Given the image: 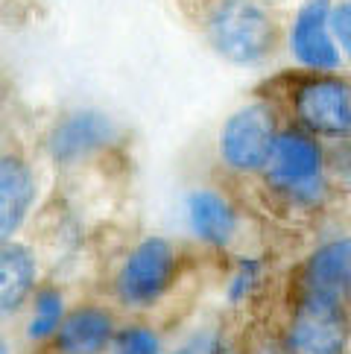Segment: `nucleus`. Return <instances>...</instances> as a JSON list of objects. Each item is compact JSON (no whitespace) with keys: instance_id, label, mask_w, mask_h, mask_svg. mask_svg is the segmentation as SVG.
Wrapping results in <instances>:
<instances>
[{"instance_id":"obj_13","label":"nucleus","mask_w":351,"mask_h":354,"mask_svg":"<svg viewBox=\"0 0 351 354\" xmlns=\"http://www.w3.org/2000/svg\"><path fill=\"white\" fill-rule=\"evenodd\" d=\"M35 281V261L23 246L0 243V319L21 308Z\"/></svg>"},{"instance_id":"obj_17","label":"nucleus","mask_w":351,"mask_h":354,"mask_svg":"<svg viewBox=\"0 0 351 354\" xmlns=\"http://www.w3.org/2000/svg\"><path fill=\"white\" fill-rule=\"evenodd\" d=\"M331 30L334 39L351 53V0H343L336 9H331Z\"/></svg>"},{"instance_id":"obj_8","label":"nucleus","mask_w":351,"mask_h":354,"mask_svg":"<svg viewBox=\"0 0 351 354\" xmlns=\"http://www.w3.org/2000/svg\"><path fill=\"white\" fill-rule=\"evenodd\" d=\"M115 141V123L99 111H77L61 120L50 135V156L61 164L88 158Z\"/></svg>"},{"instance_id":"obj_7","label":"nucleus","mask_w":351,"mask_h":354,"mask_svg":"<svg viewBox=\"0 0 351 354\" xmlns=\"http://www.w3.org/2000/svg\"><path fill=\"white\" fill-rule=\"evenodd\" d=\"M331 0H305L302 9L296 12L293 30H290V47L293 56L305 68L313 71H334L340 68V50L334 41L331 30Z\"/></svg>"},{"instance_id":"obj_14","label":"nucleus","mask_w":351,"mask_h":354,"mask_svg":"<svg viewBox=\"0 0 351 354\" xmlns=\"http://www.w3.org/2000/svg\"><path fill=\"white\" fill-rule=\"evenodd\" d=\"M61 325V296L56 290H44L35 299V316L30 322V337L32 339H44L53 331H59Z\"/></svg>"},{"instance_id":"obj_6","label":"nucleus","mask_w":351,"mask_h":354,"mask_svg":"<svg viewBox=\"0 0 351 354\" xmlns=\"http://www.w3.org/2000/svg\"><path fill=\"white\" fill-rule=\"evenodd\" d=\"M173 270H176V255L167 240H161V237L144 240L120 270V278H117L120 299L135 308L153 305L170 287Z\"/></svg>"},{"instance_id":"obj_18","label":"nucleus","mask_w":351,"mask_h":354,"mask_svg":"<svg viewBox=\"0 0 351 354\" xmlns=\"http://www.w3.org/2000/svg\"><path fill=\"white\" fill-rule=\"evenodd\" d=\"M0 354H9V351H6V346H3V343H0Z\"/></svg>"},{"instance_id":"obj_9","label":"nucleus","mask_w":351,"mask_h":354,"mask_svg":"<svg viewBox=\"0 0 351 354\" xmlns=\"http://www.w3.org/2000/svg\"><path fill=\"white\" fill-rule=\"evenodd\" d=\"M351 287V237L331 240L310 255L305 267V293L343 299Z\"/></svg>"},{"instance_id":"obj_15","label":"nucleus","mask_w":351,"mask_h":354,"mask_svg":"<svg viewBox=\"0 0 351 354\" xmlns=\"http://www.w3.org/2000/svg\"><path fill=\"white\" fill-rule=\"evenodd\" d=\"M117 354H158V337L146 328H126L117 334Z\"/></svg>"},{"instance_id":"obj_16","label":"nucleus","mask_w":351,"mask_h":354,"mask_svg":"<svg viewBox=\"0 0 351 354\" xmlns=\"http://www.w3.org/2000/svg\"><path fill=\"white\" fill-rule=\"evenodd\" d=\"M258 272H260V267H258L255 261H243L240 270H237L234 278H231L229 301H240V299H246L249 293H252V287L258 284Z\"/></svg>"},{"instance_id":"obj_3","label":"nucleus","mask_w":351,"mask_h":354,"mask_svg":"<svg viewBox=\"0 0 351 354\" xmlns=\"http://www.w3.org/2000/svg\"><path fill=\"white\" fill-rule=\"evenodd\" d=\"M348 348V316L343 299L302 293L296 301L290 328H287V351L290 354H345Z\"/></svg>"},{"instance_id":"obj_1","label":"nucleus","mask_w":351,"mask_h":354,"mask_svg":"<svg viewBox=\"0 0 351 354\" xmlns=\"http://www.w3.org/2000/svg\"><path fill=\"white\" fill-rule=\"evenodd\" d=\"M205 30L211 47L234 65H258L278 44V27L258 0H214Z\"/></svg>"},{"instance_id":"obj_10","label":"nucleus","mask_w":351,"mask_h":354,"mask_svg":"<svg viewBox=\"0 0 351 354\" xmlns=\"http://www.w3.org/2000/svg\"><path fill=\"white\" fill-rule=\"evenodd\" d=\"M35 196L30 167L15 156H0V243L27 217Z\"/></svg>"},{"instance_id":"obj_2","label":"nucleus","mask_w":351,"mask_h":354,"mask_svg":"<svg viewBox=\"0 0 351 354\" xmlns=\"http://www.w3.org/2000/svg\"><path fill=\"white\" fill-rule=\"evenodd\" d=\"M322 167L325 156L316 138H310V132L287 129L275 138L263 173L275 191L293 196L296 202H316L322 196Z\"/></svg>"},{"instance_id":"obj_12","label":"nucleus","mask_w":351,"mask_h":354,"mask_svg":"<svg viewBox=\"0 0 351 354\" xmlns=\"http://www.w3.org/2000/svg\"><path fill=\"white\" fill-rule=\"evenodd\" d=\"M111 339V316L99 308L73 310L59 325L61 354H97Z\"/></svg>"},{"instance_id":"obj_5","label":"nucleus","mask_w":351,"mask_h":354,"mask_svg":"<svg viewBox=\"0 0 351 354\" xmlns=\"http://www.w3.org/2000/svg\"><path fill=\"white\" fill-rule=\"evenodd\" d=\"M278 126L269 106L252 103L225 120L220 132V156L237 173H258L272 156Z\"/></svg>"},{"instance_id":"obj_11","label":"nucleus","mask_w":351,"mask_h":354,"mask_svg":"<svg viewBox=\"0 0 351 354\" xmlns=\"http://www.w3.org/2000/svg\"><path fill=\"white\" fill-rule=\"evenodd\" d=\"M187 220H191L196 237L211 246H225L237 229V214L231 202L217 191H193L187 196Z\"/></svg>"},{"instance_id":"obj_4","label":"nucleus","mask_w":351,"mask_h":354,"mask_svg":"<svg viewBox=\"0 0 351 354\" xmlns=\"http://www.w3.org/2000/svg\"><path fill=\"white\" fill-rule=\"evenodd\" d=\"M290 106L298 126L310 135H351V80L331 77V73L302 80L293 88Z\"/></svg>"}]
</instances>
